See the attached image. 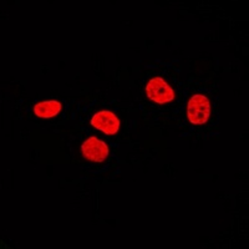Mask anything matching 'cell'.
<instances>
[{
    "label": "cell",
    "mask_w": 249,
    "mask_h": 249,
    "mask_svg": "<svg viewBox=\"0 0 249 249\" xmlns=\"http://www.w3.org/2000/svg\"><path fill=\"white\" fill-rule=\"evenodd\" d=\"M188 120L193 124H204L211 116V102L208 97L197 93L188 101Z\"/></svg>",
    "instance_id": "6da1fadb"
},
{
    "label": "cell",
    "mask_w": 249,
    "mask_h": 249,
    "mask_svg": "<svg viewBox=\"0 0 249 249\" xmlns=\"http://www.w3.org/2000/svg\"><path fill=\"white\" fill-rule=\"evenodd\" d=\"M147 96L157 104H167L175 99L172 88L162 77H155L148 82L146 88Z\"/></svg>",
    "instance_id": "7a4b0ae2"
},
{
    "label": "cell",
    "mask_w": 249,
    "mask_h": 249,
    "mask_svg": "<svg viewBox=\"0 0 249 249\" xmlns=\"http://www.w3.org/2000/svg\"><path fill=\"white\" fill-rule=\"evenodd\" d=\"M82 156L92 162L105 161L108 156V146L97 137H89L81 146Z\"/></svg>",
    "instance_id": "3957f363"
},
{
    "label": "cell",
    "mask_w": 249,
    "mask_h": 249,
    "mask_svg": "<svg viewBox=\"0 0 249 249\" xmlns=\"http://www.w3.org/2000/svg\"><path fill=\"white\" fill-rule=\"evenodd\" d=\"M91 124L106 135H115L120 128V120L111 111H100L92 117Z\"/></svg>",
    "instance_id": "277c9868"
},
{
    "label": "cell",
    "mask_w": 249,
    "mask_h": 249,
    "mask_svg": "<svg viewBox=\"0 0 249 249\" xmlns=\"http://www.w3.org/2000/svg\"><path fill=\"white\" fill-rule=\"evenodd\" d=\"M60 111H61V104L59 101H43L34 106V113L41 119L56 116Z\"/></svg>",
    "instance_id": "5b68a950"
}]
</instances>
